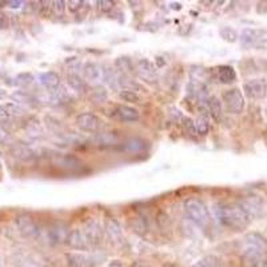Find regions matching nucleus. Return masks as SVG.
I'll return each mask as SVG.
<instances>
[{"label": "nucleus", "mask_w": 267, "mask_h": 267, "mask_svg": "<svg viewBox=\"0 0 267 267\" xmlns=\"http://www.w3.org/2000/svg\"><path fill=\"white\" fill-rule=\"evenodd\" d=\"M215 216L223 226L234 230V231H240V230L246 229L251 219L246 212L243 211L239 205H234V203L216 205Z\"/></svg>", "instance_id": "f257e3e1"}, {"label": "nucleus", "mask_w": 267, "mask_h": 267, "mask_svg": "<svg viewBox=\"0 0 267 267\" xmlns=\"http://www.w3.org/2000/svg\"><path fill=\"white\" fill-rule=\"evenodd\" d=\"M184 211L188 218L201 229H207L211 223V215L205 202L199 198H188L184 201Z\"/></svg>", "instance_id": "f03ea898"}, {"label": "nucleus", "mask_w": 267, "mask_h": 267, "mask_svg": "<svg viewBox=\"0 0 267 267\" xmlns=\"http://www.w3.org/2000/svg\"><path fill=\"white\" fill-rule=\"evenodd\" d=\"M68 229L64 223H54L48 226L47 229L39 230V239H43L50 245H60V243L67 242L68 236Z\"/></svg>", "instance_id": "7ed1b4c3"}, {"label": "nucleus", "mask_w": 267, "mask_h": 267, "mask_svg": "<svg viewBox=\"0 0 267 267\" xmlns=\"http://www.w3.org/2000/svg\"><path fill=\"white\" fill-rule=\"evenodd\" d=\"M243 254H264L267 253V240L258 233H249L240 243Z\"/></svg>", "instance_id": "20e7f679"}, {"label": "nucleus", "mask_w": 267, "mask_h": 267, "mask_svg": "<svg viewBox=\"0 0 267 267\" xmlns=\"http://www.w3.org/2000/svg\"><path fill=\"white\" fill-rule=\"evenodd\" d=\"M227 111L231 114H240L245 108V98L239 88H230L222 95Z\"/></svg>", "instance_id": "39448f33"}, {"label": "nucleus", "mask_w": 267, "mask_h": 267, "mask_svg": "<svg viewBox=\"0 0 267 267\" xmlns=\"http://www.w3.org/2000/svg\"><path fill=\"white\" fill-rule=\"evenodd\" d=\"M239 40L245 47H258L267 43V30L245 28L239 36Z\"/></svg>", "instance_id": "423d86ee"}, {"label": "nucleus", "mask_w": 267, "mask_h": 267, "mask_svg": "<svg viewBox=\"0 0 267 267\" xmlns=\"http://www.w3.org/2000/svg\"><path fill=\"white\" fill-rule=\"evenodd\" d=\"M15 225H16L19 233L26 238H38L40 229L31 215H28V214L17 215L15 218Z\"/></svg>", "instance_id": "0eeeda50"}, {"label": "nucleus", "mask_w": 267, "mask_h": 267, "mask_svg": "<svg viewBox=\"0 0 267 267\" xmlns=\"http://www.w3.org/2000/svg\"><path fill=\"white\" fill-rule=\"evenodd\" d=\"M135 72L139 79H142L146 83L153 84L156 83V80H158V67L149 59L138 60L135 66Z\"/></svg>", "instance_id": "6e6552de"}, {"label": "nucleus", "mask_w": 267, "mask_h": 267, "mask_svg": "<svg viewBox=\"0 0 267 267\" xmlns=\"http://www.w3.org/2000/svg\"><path fill=\"white\" fill-rule=\"evenodd\" d=\"M83 233L86 235L87 240L90 247H95L98 245H101V242L103 240V229L102 225L98 222L96 219H88L83 226Z\"/></svg>", "instance_id": "1a4fd4ad"}, {"label": "nucleus", "mask_w": 267, "mask_h": 267, "mask_svg": "<svg viewBox=\"0 0 267 267\" xmlns=\"http://www.w3.org/2000/svg\"><path fill=\"white\" fill-rule=\"evenodd\" d=\"M52 163L60 170L68 171V173H77L83 168V162L72 155H55L52 156Z\"/></svg>", "instance_id": "9d476101"}, {"label": "nucleus", "mask_w": 267, "mask_h": 267, "mask_svg": "<svg viewBox=\"0 0 267 267\" xmlns=\"http://www.w3.org/2000/svg\"><path fill=\"white\" fill-rule=\"evenodd\" d=\"M75 123H77L78 129L84 132H90V134L98 132L101 129V119L98 118L95 114H92V112H82V114H79L77 119H75Z\"/></svg>", "instance_id": "9b49d317"}, {"label": "nucleus", "mask_w": 267, "mask_h": 267, "mask_svg": "<svg viewBox=\"0 0 267 267\" xmlns=\"http://www.w3.org/2000/svg\"><path fill=\"white\" fill-rule=\"evenodd\" d=\"M238 205L242 207L243 211L246 212L250 218L260 215V214L263 212V201H262L259 197H257V195L245 197V198L240 199Z\"/></svg>", "instance_id": "f8f14e48"}, {"label": "nucleus", "mask_w": 267, "mask_h": 267, "mask_svg": "<svg viewBox=\"0 0 267 267\" xmlns=\"http://www.w3.org/2000/svg\"><path fill=\"white\" fill-rule=\"evenodd\" d=\"M66 243L71 247V249L78 251H87L88 249H90L88 240H87L86 235H84L83 230L82 229L69 230Z\"/></svg>", "instance_id": "ddd939ff"}, {"label": "nucleus", "mask_w": 267, "mask_h": 267, "mask_svg": "<svg viewBox=\"0 0 267 267\" xmlns=\"http://www.w3.org/2000/svg\"><path fill=\"white\" fill-rule=\"evenodd\" d=\"M66 260L68 267H94L95 259L84 253L66 254Z\"/></svg>", "instance_id": "4468645a"}, {"label": "nucleus", "mask_w": 267, "mask_h": 267, "mask_svg": "<svg viewBox=\"0 0 267 267\" xmlns=\"http://www.w3.org/2000/svg\"><path fill=\"white\" fill-rule=\"evenodd\" d=\"M243 88H245L247 96L251 98V99H260L266 94V84L262 79L249 80L245 83Z\"/></svg>", "instance_id": "2eb2a0df"}, {"label": "nucleus", "mask_w": 267, "mask_h": 267, "mask_svg": "<svg viewBox=\"0 0 267 267\" xmlns=\"http://www.w3.org/2000/svg\"><path fill=\"white\" fill-rule=\"evenodd\" d=\"M39 82L50 92H54L60 87V77L59 74H56L55 71H47V72L40 74Z\"/></svg>", "instance_id": "dca6fc26"}, {"label": "nucleus", "mask_w": 267, "mask_h": 267, "mask_svg": "<svg viewBox=\"0 0 267 267\" xmlns=\"http://www.w3.org/2000/svg\"><path fill=\"white\" fill-rule=\"evenodd\" d=\"M115 115H116V118L119 120L127 122V123H134V122L139 120V111L131 106L120 104V106L115 108Z\"/></svg>", "instance_id": "f3484780"}, {"label": "nucleus", "mask_w": 267, "mask_h": 267, "mask_svg": "<svg viewBox=\"0 0 267 267\" xmlns=\"http://www.w3.org/2000/svg\"><path fill=\"white\" fill-rule=\"evenodd\" d=\"M83 74L86 80L92 82V83H96V82L103 79V69H102V67L99 64H96L94 62H88L84 64Z\"/></svg>", "instance_id": "a211bd4d"}, {"label": "nucleus", "mask_w": 267, "mask_h": 267, "mask_svg": "<svg viewBox=\"0 0 267 267\" xmlns=\"http://www.w3.org/2000/svg\"><path fill=\"white\" fill-rule=\"evenodd\" d=\"M267 259L264 254H243L240 267H266Z\"/></svg>", "instance_id": "6ab92c4d"}, {"label": "nucleus", "mask_w": 267, "mask_h": 267, "mask_svg": "<svg viewBox=\"0 0 267 267\" xmlns=\"http://www.w3.org/2000/svg\"><path fill=\"white\" fill-rule=\"evenodd\" d=\"M103 80L104 83L108 84L110 88L114 91H120V84H119V72L111 67H104L103 68Z\"/></svg>", "instance_id": "aec40b11"}, {"label": "nucleus", "mask_w": 267, "mask_h": 267, "mask_svg": "<svg viewBox=\"0 0 267 267\" xmlns=\"http://www.w3.org/2000/svg\"><path fill=\"white\" fill-rule=\"evenodd\" d=\"M67 84L72 88L77 94H86L87 83L83 78L79 77L78 74H68L67 75Z\"/></svg>", "instance_id": "412c9836"}, {"label": "nucleus", "mask_w": 267, "mask_h": 267, "mask_svg": "<svg viewBox=\"0 0 267 267\" xmlns=\"http://www.w3.org/2000/svg\"><path fill=\"white\" fill-rule=\"evenodd\" d=\"M106 231L114 242H122L123 240V231H122L120 225H119L116 219H108L106 222Z\"/></svg>", "instance_id": "4be33fe9"}, {"label": "nucleus", "mask_w": 267, "mask_h": 267, "mask_svg": "<svg viewBox=\"0 0 267 267\" xmlns=\"http://www.w3.org/2000/svg\"><path fill=\"white\" fill-rule=\"evenodd\" d=\"M115 67H116L119 74L126 75V77H129L135 71L134 63H132V60L130 59L129 56H119L118 59L115 60Z\"/></svg>", "instance_id": "5701e85b"}, {"label": "nucleus", "mask_w": 267, "mask_h": 267, "mask_svg": "<svg viewBox=\"0 0 267 267\" xmlns=\"http://www.w3.org/2000/svg\"><path fill=\"white\" fill-rule=\"evenodd\" d=\"M11 151H12V155L15 158L20 160H32L36 156V153H35L34 150L31 147L25 146V144H16V146L12 147Z\"/></svg>", "instance_id": "b1692460"}, {"label": "nucleus", "mask_w": 267, "mask_h": 267, "mask_svg": "<svg viewBox=\"0 0 267 267\" xmlns=\"http://www.w3.org/2000/svg\"><path fill=\"white\" fill-rule=\"evenodd\" d=\"M123 149H125V151L131 154L140 153V151L147 149V143L140 138H130L123 143Z\"/></svg>", "instance_id": "393cba45"}, {"label": "nucleus", "mask_w": 267, "mask_h": 267, "mask_svg": "<svg viewBox=\"0 0 267 267\" xmlns=\"http://www.w3.org/2000/svg\"><path fill=\"white\" fill-rule=\"evenodd\" d=\"M218 79L221 83L230 84L236 80L235 69L231 66H219L218 67Z\"/></svg>", "instance_id": "a878e982"}, {"label": "nucleus", "mask_w": 267, "mask_h": 267, "mask_svg": "<svg viewBox=\"0 0 267 267\" xmlns=\"http://www.w3.org/2000/svg\"><path fill=\"white\" fill-rule=\"evenodd\" d=\"M90 101L95 104H103L107 102L108 94L103 86H95L92 90L88 92Z\"/></svg>", "instance_id": "bb28decb"}, {"label": "nucleus", "mask_w": 267, "mask_h": 267, "mask_svg": "<svg viewBox=\"0 0 267 267\" xmlns=\"http://www.w3.org/2000/svg\"><path fill=\"white\" fill-rule=\"evenodd\" d=\"M207 110L215 120H221L222 118V103L216 96H210L207 101Z\"/></svg>", "instance_id": "cd10ccee"}, {"label": "nucleus", "mask_w": 267, "mask_h": 267, "mask_svg": "<svg viewBox=\"0 0 267 267\" xmlns=\"http://www.w3.org/2000/svg\"><path fill=\"white\" fill-rule=\"evenodd\" d=\"M26 131L32 138H39L43 134V127L36 118H31L26 123Z\"/></svg>", "instance_id": "c85d7f7f"}, {"label": "nucleus", "mask_w": 267, "mask_h": 267, "mask_svg": "<svg viewBox=\"0 0 267 267\" xmlns=\"http://www.w3.org/2000/svg\"><path fill=\"white\" fill-rule=\"evenodd\" d=\"M11 98L19 106H32L35 103L34 98L28 94V92H26V91H16V92L11 95Z\"/></svg>", "instance_id": "c756f323"}, {"label": "nucleus", "mask_w": 267, "mask_h": 267, "mask_svg": "<svg viewBox=\"0 0 267 267\" xmlns=\"http://www.w3.org/2000/svg\"><path fill=\"white\" fill-rule=\"evenodd\" d=\"M219 35H221V38L223 39V40H226V42L229 43H235L236 40H238V32L234 30L233 27H230V26H225V27H222L221 30H219Z\"/></svg>", "instance_id": "7c9ffc66"}, {"label": "nucleus", "mask_w": 267, "mask_h": 267, "mask_svg": "<svg viewBox=\"0 0 267 267\" xmlns=\"http://www.w3.org/2000/svg\"><path fill=\"white\" fill-rule=\"evenodd\" d=\"M51 94H52V101L58 104H66L71 101V95L67 92L64 87H59L58 90L51 92Z\"/></svg>", "instance_id": "2f4dec72"}, {"label": "nucleus", "mask_w": 267, "mask_h": 267, "mask_svg": "<svg viewBox=\"0 0 267 267\" xmlns=\"http://www.w3.org/2000/svg\"><path fill=\"white\" fill-rule=\"evenodd\" d=\"M195 129L199 135L205 136L208 134V130H210V123H208L207 115H201L197 122H195Z\"/></svg>", "instance_id": "473e14b6"}, {"label": "nucleus", "mask_w": 267, "mask_h": 267, "mask_svg": "<svg viewBox=\"0 0 267 267\" xmlns=\"http://www.w3.org/2000/svg\"><path fill=\"white\" fill-rule=\"evenodd\" d=\"M191 267H221V263H219L218 258L214 255H206Z\"/></svg>", "instance_id": "72a5a7b5"}, {"label": "nucleus", "mask_w": 267, "mask_h": 267, "mask_svg": "<svg viewBox=\"0 0 267 267\" xmlns=\"http://www.w3.org/2000/svg\"><path fill=\"white\" fill-rule=\"evenodd\" d=\"M15 82L14 84L17 87H28L30 84H32V82H34V77H32L31 74L30 72H21V74H17L16 77H15Z\"/></svg>", "instance_id": "f704fd0d"}, {"label": "nucleus", "mask_w": 267, "mask_h": 267, "mask_svg": "<svg viewBox=\"0 0 267 267\" xmlns=\"http://www.w3.org/2000/svg\"><path fill=\"white\" fill-rule=\"evenodd\" d=\"M3 107H4V110L7 111V114L10 115V116H23L26 112L25 108L16 103H7V104H4Z\"/></svg>", "instance_id": "c9c22d12"}, {"label": "nucleus", "mask_w": 267, "mask_h": 267, "mask_svg": "<svg viewBox=\"0 0 267 267\" xmlns=\"http://www.w3.org/2000/svg\"><path fill=\"white\" fill-rule=\"evenodd\" d=\"M119 98L123 102H130V103H138L139 102L138 94L131 90H120L119 91Z\"/></svg>", "instance_id": "e433bc0d"}, {"label": "nucleus", "mask_w": 267, "mask_h": 267, "mask_svg": "<svg viewBox=\"0 0 267 267\" xmlns=\"http://www.w3.org/2000/svg\"><path fill=\"white\" fill-rule=\"evenodd\" d=\"M131 226H132V229L135 230L136 233H139V234L146 233L147 226H146V223H144V221H143L142 218H135V219H132Z\"/></svg>", "instance_id": "4c0bfd02"}, {"label": "nucleus", "mask_w": 267, "mask_h": 267, "mask_svg": "<svg viewBox=\"0 0 267 267\" xmlns=\"http://www.w3.org/2000/svg\"><path fill=\"white\" fill-rule=\"evenodd\" d=\"M52 11H54V14L56 15V16H63V14H64V10H66V6H64V2H62V0H56V2H52Z\"/></svg>", "instance_id": "58836bf2"}, {"label": "nucleus", "mask_w": 267, "mask_h": 267, "mask_svg": "<svg viewBox=\"0 0 267 267\" xmlns=\"http://www.w3.org/2000/svg\"><path fill=\"white\" fill-rule=\"evenodd\" d=\"M170 116L174 123H183L184 118H186V116H184L179 110H177V108H170Z\"/></svg>", "instance_id": "ea45409f"}, {"label": "nucleus", "mask_w": 267, "mask_h": 267, "mask_svg": "<svg viewBox=\"0 0 267 267\" xmlns=\"http://www.w3.org/2000/svg\"><path fill=\"white\" fill-rule=\"evenodd\" d=\"M11 142V135L7 130L0 126V144H8Z\"/></svg>", "instance_id": "a19ab883"}, {"label": "nucleus", "mask_w": 267, "mask_h": 267, "mask_svg": "<svg viewBox=\"0 0 267 267\" xmlns=\"http://www.w3.org/2000/svg\"><path fill=\"white\" fill-rule=\"evenodd\" d=\"M82 4L84 3L80 2V0H69V2H67V7H68V10L71 12H77V11H79L82 8Z\"/></svg>", "instance_id": "79ce46f5"}, {"label": "nucleus", "mask_w": 267, "mask_h": 267, "mask_svg": "<svg viewBox=\"0 0 267 267\" xmlns=\"http://www.w3.org/2000/svg\"><path fill=\"white\" fill-rule=\"evenodd\" d=\"M98 7L101 8L102 11H104V12H108V11H111L114 8V2L101 0V2H98Z\"/></svg>", "instance_id": "37998d69"}, {"label": "nucleus", "mask_w": 267, "mask_h": 267, "mask_svg": "<svg viewBox=\"0 0 267 267\" xmlns=\"http://www.w3.org/2000/svg\"><path fill=\"white\" fill-rule=\"evenodd\" d=\"M99 140L103 142L104 144H111V143H114L115 140H116V138H115V135L107 132V134H102V135L99 136Z\"/></svg>", "instance_id": "c03bdc74"}, {"label": "nucleus", "mask_w": 267, "mask_h": 267, "mask_svg": "<svg viewBox=\"0 0 267 267\" xmlns=\"http://www.w3.org/2000/svg\"><path fill=\"white\" fill-rule=\"evenodd\" d=\"M8 119H10V115L7 114V111L4 110V107L0 106V125H3V123H7Z\"/></svg>", "instance_id": "a18cd8bd"}, {"label": "nucleus", "mask_w": 267, "mask_h": 267, "mask_svg": "<svg viewBox=\"0 0 267 267\" xmlns=\"http://www.w3.org/2000/svg\"><path fill=\"white\" fill-rule=\"evenodd\" d=\"M8 27V19L6 15L0 14V28H7Z\"/></svg>", "instance_id": "49530a36"}, {"label": "nucleus", "mask_w": 267, "mask_h": 267, "mask_svg": "<svg viewBox=\"0 0 267 267\" xmlns=\"http://www.w3.org/2000/svg\"><path fill=\"white\" fill-rule=\"evenodd\" d=\"M106 267H125V264L122 260H112V262L106 264Z\"/></svg>", "instance_id": "de8ad7c7"}, {"label": "nucleus", "mask_w": 267, "mask_h": 267, "mask_svg": "<svg viewBox=\"0 0 267 267\" xmlns=\"http://www.w3.org/2000/svg\"><path fill=\"white\" fill-rule=\"evenodd\" d=\"M7 4H10L11 8H20L23 6V2H7Z\"/></svg>", "instance_id": "09e8293b"}, {"label": "nucleus", "mask_w": 267, "mask_h": 267, "mask_svg": "<svg viewBox=\"0 0 267 267\" xmlns=\"http://www.w3.org/2000/svg\"><path fill=\"white\" fill-rule=\"evenodd\" d=\"M7 96H8L7 91L4 90V88H0V101H3V99H6Z\"/></svg>", "instance_id": "8fccbe9b"}, {"label": "nucleus", "mask_w": 267, "mask_h": 267, "mask_svg": "<svg viewBox=\"0 0 267 267\" xmlns=\"http://www.w3.org/2000/svg\"><path fill=\"white\" fill-rule=\"evenodd\" d=\"M0 170H2V160H0Z\"/></svg>", "instance_id": "3c124183"}, {"label": "nucleus", "mask_w": 267, "mask_h": 267, "mask_svg": "<svg viewBox=\"0 0 267 267\" xmlns=\"http://www.w3.org/2000/svg\"><path fill=\"white\" fill-rule=\"evenodd\" d=\"M0 267H3V266H2V264H0Z\"/></svg>", "instance_id": "603ef678"}]
</instances>
